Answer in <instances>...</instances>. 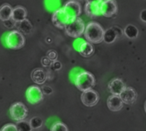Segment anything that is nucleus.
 Masks as SVG:
<instances>
[{
  "mask_svg": "<svg viewBox=\"0 0 146 131\" xmlns=\"http://www.w3.org/2000/svg\"><path fill=\"white\" fill-rule=\"evenodd\" d=\"M27 9L22 7V6H16L15 8L13 9L12 11V16L11 19L15 21V22H21L26 20L27 18Z\"/></svg>",
  "mask_w": 146,
  "mask_h": 131,
  "instance_id": "14",
  "label": "nucleus"
},
{
  "mask_svg": "<svg viewBox=\"0 0 146 131\" xmlns=\"http://www.w3.org/2000/svg\"><path fill=\"white\" fill-rule=\"evenodd\" d=\"M85 28L86 26L83 20L80 17H75L70 19V21L65 26L64 30L68 36L73 38H79L84 33Z\"/></svg>",
  "mask_w": 146,
  "mask_h": 131,
  "instance_id": "3",
  "label": "nucleus"
},
{
  "mask_svg": "<svg viewBox=\"0 0 146 131\" xmlns=\"http://www.w3.org/2000/svg\"><path fill=\"white\" fill-rule=\"evenodd\" d=\"M67 15L72 19L75 17H79L81 13V6L80 3L76 0H69L68 1L62 8Z\"/></svg>",
  "mask_w": 146,
  "mask_h": 131,
  "instance_id": "8",
  "label": "nucleus"
},
{
  "mask_svg": "<svg viewBox=\"0 0 146 131\" xmlns=\"http://www.w3.org/2000/svg\"><path fill=\"white\" fill-rule=\"evenodd\" d=\"M74 84L77 88L82 92L90 90L95 85L94 76L88 71H82L76 76L74 79Z\"/></svg>",
  "mask_w": 146,
  "mask_h": 131,
  "instance_id": "2",
  "label": "nucleus"
},
{
  "mask_svg": "<svg viewBox=\"0 0 146 131\" xmlns=\"http://www.w3.org/2000/svg\"><path fill=\"white\" fill-rule=\"evenodd\" d=\"M145 112H146V102H145Z\"/></svg>",
  "mask_w": 146,
  "mask_h": 131,
  "instance_id": "27",
  "label": "nucleus"
},
{
  "mask_svg": "<svg viewBox=\"0 0 146 131\" xmlns=\"http://www.w3.org/2000/svg\"><path fill=\"white\" fill-rule=\"evenodd\" d=\"M32 80L37 84H43L47 78L46 73L41 69H36L32 73Z\"/></svg>",
  "mask_w": 146,
  "mask_h": 131,
  "instance_id": "18",
  "label": "nucleus"
},
{
  "mask_svg": "<svg viewBox=\"0 0 146 131\" xmlns=\"http://www.w3.org/2000/svg\"><path fill=\"white\" fill-rule=\"evenodd\" d=\"M123 104L124 103L122 102L120 96L113 95V94L109 97L107 101L108 107L112 112H119L120 110H121L123 107Z\"/></svg>",
  "mask_w": 146,
  "mask_h": 131,
  "instance_id": "13",
  "label": "nucleus"
},
{
  "mask_svg": "<svg viewBox=\"0 0 146 131\" xmlns=\"http://www.w3.org/2000/svg\"><path fill=\"white\" fill-rule=\"evenodd\" d=\"M139 17H140V19H141L142 21H144L145 23H146V9H143L140 12Z\"/></svg>",
  "mask_w": 146,
  "mask_h": 131,
  "instance_id": "25",
  "label": "nucleus"
},
{
  "mask_svg": "<svg viewBox=\"0 0 146 131\" xmlns=\"http://www.w3.org/2000/svg\"><path fill=\"white\" fill-rule=\"evenodd\" d=\"M139 29L134 25L129 24L124 29V34L130 39H135L139 36Z\"/></svg>",
  "mask_w": 146,
  "mask_h": 131,
  "instance_id": "19",
  "label": "nucleus"
},
{
  "mask_svg": "<svg viewBox=\"0 0 146 131\" xmlns=\"http://www.w3.org/2000/svg\"><path fill=\"white\" fill-rule=\"evenodd\" d=\"M9 113H10V116H11L12 119L18 122V121L25 120L27 118V114H28V111H27V108L26 107V106L23 103L16 102V103H14L10 106Z\"/></svg>",
  "mask_w": 146,
  "mask_h": 131,
  "instance_id": "5",
  "label": "nucleus"
},
{
  "mask_svg": "<svg viewBox=\"0 0 146 131\" xmlns=\"http://www.w3.org/2000/svg\"><path fill=\"white\" fill-rule=\"evenodd\" d=\"M101 15L106 17H111L117 12V4L114 0H104L100 3Z\"/></svg>",
  "mask_w": 146,
  "mask_h": 131,
  "instance_id": "9",
  "label": "nucleus"
},
{
  "mask_svg": "<svg viewBox=\"0 0 146 131\" xmlns=\"http://www.w3.org/2000/svg\"><path fill=\"white\" fill-rule=\"evenodd\" d=\"M81 101L82 103L88 107H92L94 106H96L98 102L99 97L98 94L96 91L90 89L87 91L83 92V94H81Z\"/></svg>",
  "mask_w": 146,
  "mask_h": 131,
  "instance_id": "10",
  "label": "nucleus"
},
{
  "mask_svg": "<svg viewBox=\"0 0 146 131\" xmlns=\"http://www.w3.org/2000/svg\"><path fill=\"white\" fill-rule=\"evenodd\" d=\"M50 131H68V129L63 123L56 122L51 126Z\"/></svg>",
  "mask_w": 146,
  "mask_h": 131,
  "instance_id": "23",
  "label": "nucleus"
},
{
  "mask_svg": "<svg viewBox=\"0 0 146 131\" xmlns=\"http://www.w3.org/2000/svg\"><path fill=\"white\" fill-rule=\"evenodd\" d=\"M120 98L121 99L124 104L132 105L137 100V93L133 88L126 87L125 89L122 91V93L120 94Z\"/></svg>",
  "mask_w": 146,
  "mask_h": 131,
  "instance_id": "11",
  "label": "nucleus"
},
{
  "mask_svg": "<svg viewBox=\"0 0 146 131\" xmlns=\"http://www.w3.org/2000/svg\"><path fill=\"white\" fill-rule=\"evenodd\" d=\"M0 131H18L17 130V128L15 126V124H5Z\"/></svg>",
  "mask_w": 146,
  "mask_h": 131,
  "instance_id": "24",
  "label": "nucleus"
},
{
  "mask_svg": "<svg viewBox=\"0 0 146 131\" xmlns=\"http://www.w3.org/2000/svg\"><path fill=\"white\" fill-rule=\"evenodd\" d=\"M104 30L102 26L94 21L89 22L86 25L84 32V35L86 40L93 44H98L102 42L104 40Z\"/></svg>",
  "mask_w": 146,
  "mask_h": 131,
  "instance_id": "1",
  "label": "nucleus"
},
{
  "mask_svg": "<svg viewBox=\"0 0 146 131\" xmlns=\"http://www.w3.org/2000/svg\"><path fill=\"white\" fill-rule=\"evenodd\" d=\"M70 19L71 18L67 15V13L64 11V9L62 8L55 10L53 15H52L53 24L58 28H63L64 29L65 26L68 24V22L70 21Z\"/></svg>",
  "mask_w": 146,
  "mask_h": 131,
  "instance_id": "7",
  "label": "nucleus"
},
{
  "mask_svg": "<svg viewBox=\"0 0 146 131\" xmlns=\"http://www.w3.org/2000/svg\"><path fill=\"white\" fill-rule=\"evenodd\" d=\"M18 131H33V128L30 125V123L25 120L18 121L15 124Z\"/></svg>",
  "mask_w": 146,
  "mask_h": 131,
  "instance_id": "21",
  "label": "nucleus"
},
{
  "mask_svg": "<svg viewBox=\"0 0 146 131\" xmlns=\"http://www.w3.org/2000/svg\"><path fill=\"white\" fill-rule=\"evenodd\" d=\"M26 98L27 101L32 105L38 104L43 100L44 94L42 89L38 86H30L26 92Z\"/></svg>",
  "mask_w": 146,
  "mask_h": 131,
  "instance_id": "6",
  "label": "nucleus"
},
{
  "mask_svg": "<svg viewBox=\"0 0 146 131\" xmlns=\"http://www.w3.org/2000/svg\"><path fill=\"white\" fill-rule=\"evenodd\" d=\"M76 1H77V0H76Z\"/></svg>",
  "mask_w": 146,
  "mask_h": 131,
  "instance_id": "28",
  "label": "nucleus"
},
{
  "mask_svg": "<svg viewBox=\"0 0 146 131\" xmlns=\"http://www.w3.org/2000/svg\"><path fill=\"white\" fill-rule=\"evenodd\" d=\"M12 11H13V8L9 4L4 3L1 5L0 6V20L3 21L10 20L12 16Z\"/></svg>",
  "mask_w": 146,
  "mask_h": 131,
  "instance_id": "17",
  "label": "nucleus"
},
{
  "mask_svg": "<svg viewBox=\"0 0 146 131\" xmlns=\"http://www.w3.org/2000/svg\"><path fill=\"white\" fill-rule=\"evenodd\" d=\"M86 3H101L103 0H86Z\"/></svg>",
  "mask_w": 146,
  "mask_h": 131,
  "instance_id": "26",
  "label": "nucleus"
},
{
  "mask_svg": "<svg viewBox=\"0 0 146 131\" xmlns=\"http://www.w3.org/2000/svg\"><path fill=\"white\" fill-rule=\"evenodd\" d=\"M85 12L91 18H95L101 15L100 3H86L85 5Z\"/></svg>",
  "mask_w": 146,
  "mask_h": 131,
  "instance_id": "15",
  "label": "nucleus"
},
{
  "mask_svg": "<svg viewBox=\"0 0 146 131\" xmlns=\"http://www.w3.org/2000/svg\"><path fill=\"white\" fill-rule=\"evenodd\" d=\"M78 51L81 56L87 57L93 54L94 48H93L92 43H90L88 41H82L78 46Z\"/></svg>",
  "mask_w": 146,
  "mask_h": 131,
  "instance_id": "16",
  "label": "nucleus"
},
{
  "mask_svg": "<svg viewBox=\"0 0 146 131\" xmlns=\"http://www.w3.org/2000/svg\"><path fill=\"white\" fill-rule=\"evenodd\" d=\"M125 88H126L125 83L120 78L113 79L109 83V90L113 95L120 96V94L122 93V91L125 89Z\"/></svg>",
  "mask_w": 146,
  "mask_h": 131,
  "instance_id": "12",
  "label": "nucleus"
},
{
  "mask_svg": "<svg viewBox=\"0 0 146 131\" xmlns=\"http://www.w3.org/2000/svg\"><path fill=\"white\" fill-rule=\"evenodd\" d=\"M29 123H30V125L32 126L33 130V129H34V130L39 129V128L43 125V120H42L40 118H38V117H34V118H33L29 121Z\"/></svg>",
  "mask_w": 146,
  "mask_h": 131,
  "instance_id": "22",
  "label": "nucleus"
},
{
  "mask_svg": "<svg viewBox=\"0 0 146 131\" xmlns=\"http://www.w3.org/2000/svg\"><path fill=\"white\" fill-rule=\"evenodd\" d=\"M5 44L10 49H21L25 45V38L20 31L13 30L6 35Z\"/></svg>",
  "mask_w": 146,
  "mask_h": 131,
  "instance_id": "4",
  "label": "nucleus"
},
{
  "mask_svg": "<svg viewBox=\"0 0 146 131\" xmlns=\"http://www.w3.org/2000/svg\"><path fill=\"white\" fill-rule=\"evenodd\" d=\"M117 38V33L114 28H109L106 31H104V40L107 44H112L115 41Z\"/></svg>",
  "mask_w": 146,
  "mask_h": 131,
  "instance_id": "20",
  "label": "nucleus"
}]
</instances>
